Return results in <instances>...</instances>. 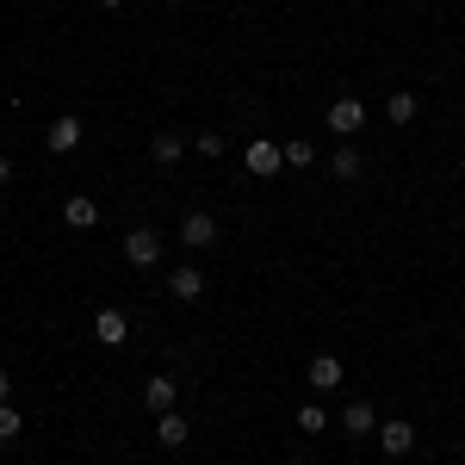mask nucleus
Wrapping results in <instances>:
<instances>
[{"label": "nucleus", "mask_w": 465, "mask_h": 465, "mask_svg": "<svg viewBox=\"0 0 465 465\" xmlns=\"http://www.w3.org/2000/svg\"><path fill=\"white\" fill-rule=\"evenodd\" d=\"M242 168H249V174H261V180H273L280 168H286V143H273V137H254V143L242 149Z\"/></svg>", "instance_id": "nucleus-1"}, {"label": "nucleus", "mask_w": 465, "mask_h": 465, "mask_svg": "<svg viewBox=\"0 0 465 465\" xmlns=\"http://www.w3.org/2000/svg\"><path fill=\"white\" fill-rule=\"evenodd\" d=\"M329 131H335V137H360V131H366V100L341 94V100L329 106Z\"/></svg>", "instance_id": "nucleus-2"}, {"label": "nucleus", "mask_w": 465, "mask_h": 465, "mask_svg": "<svg viewBox=\"0 0 465 465\" xmlns=\"http://www.w3.org/2000/svg\"><path fill=\"white\" fill-rule=\"evenodd\" d=\"M124 261H131V267H155V261H162V230H131V236H124Z\"/></svg>", "instance_id": "nucleus-3"}, {"label": "nucleus", "mask_w": 465, "mask_h": 465, "mask_svg": "<svg viewBox=\"0 0 465 465\" xmlns=\"http://www.w3.org/2000/svg\"><path fill=\"white\" fill-rule=\"evenodd\" d=\"M180 242H186V249H217V217L212 212H186L180 217Z\"/></svg>", "instance_id": "nucleus-4"}, {"label": "nucleus", "mask_w": 465, "mask_h": 465, "mask_svg": "<svg viewBox=\"0 0 465 465\" xmlns=\"http://www.w3.org/2000/svg\"><path fill=\"white\" fill-rule=\"evenodd\" d=\"M44 149H50V155H69V149H81V118H56V124H50V131H44Z\"/></svg>", "instance_id": "nucleus-5"}, {"label": "nucleus", "mask_w": 465, "mask_h": 465, "mask_svg": "<svg viewBox=\"0 0 465 465\" xmlns=\"http://www.w3.org/2000/svg\"><path fill=\"white\" fill-rule=\"evenodd\" d=\"M94 341H100V348H124V341H131V322L118 317V311H100V317H94Z\"/></svg>", "instance_id": "nucleus-6"}, {"label": "nucleus", "mask_w": 465, "mask_h": 465, "mask_svg": "<svg viewBox=\"0 0 465 465\" xmlns=\"http://www.w3.org/2000/svg\"><path fill=\"white\" fill-rule=\"evenodd\" d=\"M63 223H69V230H94V223H100V205H94L87 193H69V199H63Z\"/></svg>", "instance_id": "nucleus-7"}, {"label": "nucleus", "mask_w": 465, "mask_h": 465, "mask_svg": "<svg viewBox=\"0 0 465 465\" xmlns=\"http://www.w3.org/2000/svg\"><path fill=\"white\" fill-rule=\"evenodd\" d=\"M168 292H174L180 304H193V298H205V273L199 267H174L168 273Z\"/></svg>", "instance_id": "nucleus-8"}, {"label": "nucleus", "mask_w": 465, "mask_h": 465, "mask_svg": "<svg viewBox=\"0 0 465 465\" xmlns=\"http://www.w3.org/2000/svg\"><path fill=\"white\" fill-rule=\"evenodd\" d=\"M379 447H385L391 460H403V453L416 447V429H410V422H379Z\"/></svg>", "instance_id": "nucleus-9"}, {"label": "nucleus", "mask_w": 465, "mask_h": 465, "mask_svg": "<svg viewBox=\"0 0 465 465\" xmlns=\"http://www.w3.org/2000/svg\"><path fill=\"white\" fill-rule=\"evenodd\" d=\"M155 440H162L168 453H174V447H186V440H193V429H186V416H174V410H168V416H155Z\"/></svg>", "instance_id": "nucleus-10"}, {"label": "nucleus", "mask_w": 465, "mask_h": 465, "mask_svg": "<svg viewBox=\"0 0 465 465\" xmlns=\"http://www.w3.org/2000/svg\"><path fill=\"white\" fill-rule=\"evenodd\" d=\"M341 429L348 434H379V410H372V403H348V410H341Z\"/></svg>", "instance_id": "nucleus-11"}, {"label": "nucleus", "mask_w": 465, "mask_h": 465, "mask_svg": "<svg viewBox=\"0 0 465 465\" xmlns=\"http://www.w3.org/2000/svg\"><path fill=\"white\" fill-rule=\"evenodd\" d=\"M174 397H180L174 379H149V385H143V403L155 410V416H168V410H174Z\"/></svg>", "instance_id": "nucleus-12"}, {"label": "nucleus", "mask_w": 465, "mask_h": 465, "mask_svg": "<svg viewBox=\"0 0 465 465\" xmlns=\"http://www.w3.org/2000/svg\"><path fill=\"white\" fill-rule=\"evenodd\" d=\"M311 385H317V391H335V385H341V360L317 354V360H311Z\"/></svg>", "instance_id": "nucleus-13"}, {"label": "nucleus", "mask_w": 465, "mask_h": 465, "mask_svg": "<svg viewBox=\"0 0 465 465\" xmlns=\"http://www.w3.org/2000/svg\"><path fill=\"white\" fill-rule=\"evenodd\" d=\"M360 168H366V162H360L354 143H341L335 155H329V174H335V180H360Z\"/></svg>", "instance_id": "nucleus-14"}, {"label": "nucleus", "mask_w": 465, "mask_h": 465, "mask_svg": "<svg viewBox=\"0 0 465 465\" xmlns=\"http://www.w3.org/2000/svg\"><path fill=\"white\" fill-rule=\"evenodd\" d=\"M385 118H391V124H410V118H416V94H410V87H397L391 100H385Z\"/></svg>", "instance_id": "nucleus-15"}, {"label": "nucleus", "mask_w": 465, "mask_h": 465, "mask_svg": "<svg viewBox=\"0 0 465 465\" xmlns=\"http://www.w3.org/2000/svg\"><path fill=\"white\" fill-rule=\"evenodd\" d=\"M149 155H155L162 168H174L180 155H186V143H180V137H155V143H149Z\"/></svg>", "instance_id": "nucleus-16"}, {"label": "nucleus", "mask_w": 465, "mask_h": 465, "mask_svg": "<svg viewBox=\"0 0 465 465\" xmlns=\"http://www.w3.org/2000/svg\"><path fill=\"white\" fill-rule=\"evenodd\" d=\"M311 162H317V143L292 137V143H286V168H311Z\"/></svg>", "instance_id": "nucleus-17"}, {"label": "nucleus", "mask_w": 465, "mask_h": 465, "mask_svg": "<svg viewBox=\"0 0 465 465\" xmlns=\"http://www.w3.org/2000/svg\"><path fill=\"white\" fill-rule=\"evenodd\" d=\"M19 429H25L19 403H0V440H19Z\"/></svg>", "instance_id": "nucleus-18"}, {"label": "nucleus", "mask_w": 465, "mask_h": 465, "mask_svg": "<svg viewBox=\"0 0 465 465\" xmlns=\"http://www.w3.org/2000/svg\"><path fill=\"white\" fill-rule=\"evenodd\" d=\"M298 429H304V434H322V429H329V416H322V403H304V410H298Z\"/></svg>", "instance_id": "nucleus-19"}, {"label": "nucleus", "mask_w": 465, "mask_h": 465, "mask_svg": "<svg viewBox=\"0 0 465 465\" xmlns=\"http://www.w3.org/2000/svg\"><path fill=\"white\" fill-rule=\"evenodd\" d=\"M193 149H199L205 162H217V155H223V137H217V131H205V137H193Z\"/></svg>", "instance_id": "nucleus-20"}, {"label": "nucleus", "mask_w": 465, "mask_h": 465, "mask_svg": "<svg viewBox=\"0 0 465 465\" xmlns=\"http://www.w3.org/2000/svg\"><path fill=\"white\" fill-rule=\"evenodd\" d=\"M0 403H13V379L6 372H0Z\"/></svg>", "instance_id": "nucleus-21"}, {"label": "nucleus", "mask_w": 465, "mask_h": 465, "mask_svg": "<svg viewBox=\"0 0 465 465\" xmlns=\"http://www.w3.org/2000/svg\"><path fill=\"white\" fill-rule=\"evenodd\" d=\"M6 180H13V162H6V155H0V186H6Z\"/></svg>", "instance_id": "nucleus-22"}, {"label": "nucleus", "mask_w": 465, "mask_h": 465, "mask_svg": "<svg viewBox=\"0 0 465 465\" xmlns=\"http://www.w3.org/2000/svg\"><path fill=\"white\" fill-rule=\"evenodd\" d=\"M168 6H186V0H168Z\"/></svg>", "instance_id": "nucleus-23"}, {"label": "nucleus", "mask_w": 465, "mask_h": 465, "mask_svg": "<svg viewBox=\"0 0 465 465\" xmlns=\"http://www.w3.org/2000/svg\"><path fill=\"white\" fill-rule=\"evenodd\" d=\"M100 6H118V0H100Z\"/></svg>", "instance_id": "nucleus-24"}]
</instances>
